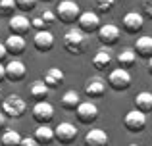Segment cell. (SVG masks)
<instances>
[{
  "label": "cell",
  "mask_w": 152,
  "mask_h": 146,
  "mask_svg": "<svg viewBox=\"0 0 152 146\" xmlns=\"http://www.w3.org/2000/svg\"><path fill=\"white\" fill-rule=\"evenodd\" d=\"M64 79H66V75H64V71L60 68H48L45 71V75H42V81H45V85L48 86V89H58L60 85L64 83Z\"/></svg>",
  "instance_id": "18"
},
{
  "label": "cell",
  "mask_w": 152,
  "mask_h": 146,
  "mask_svg": "<svg viewBox=\"0 0 152 146\" xmlns=\"http://www.w3.org/2000/svg\"><path fill=\"white\" fill-rule=\"evenodd\" d=\"M145 27V17L139 12H127L121 17V29L125 31L127 35H137L142 31Z\"/></svg>",
  "instance_id": "9"
},
{
  "label": "cell",
  "mask_w": 152,
  "mask_h": 146,
  "mask_svg": "<svg viewBox=\"0 0 152 146\" xmlns=\"http://www.w3.org/2000/svg\"><path fill=\"white\" fill-rule=\"evenodd\" d=\"M79 104H81V96H79L77 90H66L60 98V106L67 112H75Z\"/></svg>",
  "instance_id": "20"
},
{
  "label": "cell",
  "mask_w": 152,
  "mask_h": 146,
  "mask_svg": "<svg viewBox=\"0 0 152 146\" xmlns=\"http://www.w3.org/2000/svg\"><path fill=\"white\" fill-rule=\"evenodd\" d=\"M106 90V81L102 77H89L85 83V94L91 98H100Z\"/></svg>",
  "instance_id": "16"
},
{
  "label": "cell",
  "mask_w": 152,
  "mask_h": 146,
  "mask_svg": "<svg viewBox=\"0 0 152 146\" xmlns=\"http://www.w3.org/2000/svg\"><path fill=\"white\" fill-rule=\"evenodd\" d=\"M4 69H6V79H10V81H14V83L21 81V79L27 75L25 64H23L21 60H15V58L10 60L8 64H4Z\"/></svg>",
  "instance_id": "13"
},
{
  "label": "cell",
  "mask_w": 152,
  "mask_h": 146,
  "mask_svg": "<svg viewBox=\"0 0 152 146\" xmlns=\"http://www.w3.org/2000/svg\"><path fill=\"white\" fill-rule=\"evenodd\" d=\"M77 25L79 29L83 31V33H98V29H100V17H98L96 12H81V15H79L77 19Z\"/></svg>",
  "instance_id": "11"
},
{
  "label": "cell",
  "mask_w": 152,
  "mask_h": 146,
  "mask_svg": "<svg viewBox=\"0 0 152 146\" xmlns=\"http://www.w3.org/2000/svg\"><path fill=\"white\" fill-rule=\"evenodd\" d=\"M33 139L39 142V146L41 144H50L52 140H54V129L48 127V125H41V127H37L35 129V135H33Z\"/></svg>",
  "instance_id": "22"
},
{
  "label": "cell",
  "mask_w": 152,
  "mask_h": 146,
  "mask_svg": "<svg viewBox=\"0 0 152 146\" xmlns=\"http://www.w3.org/2000/svg\"><path fill=\"white\" fill-rule=\"evenodd\" d=\"M142 12H145V15L148 19H152V0H145V4H142Z\"/></svg>",
  "instance_id": "31"
},
{
  "label": "cell",
  "mask_w": 152,
  "mask_h": 146,
  "mask_svg": "<svg viewBox=\"0 0 152 146\" xmlns=\"http://www.w3.org/2000/svg\"><path fill=\"white\" fill-rule=\"evenodd\" d=\"M133 50H135V54H137L139 58H142V60L148 62L152 58V37L150 35H141V37H137Z\"/></svg>",
  "instance_id": "15"
},
{
  "label": "cell",
  "mask_w": 152,
  "mask_h": 146,
  "mask_svg": "<svg viewBox=\"0 0 152 146\" xmlns=\"http://www.w3.org/2000/svg\"><path fill=\"white\" fill-rule=\"evenodd\" d=\"M73 113H75V117H77L79 123L91 125V123H94V121H96V117H98V106L94 104V102L87 100V102H81Z\"/></svg>",
  "instance_id": "8"
},
{
  "label": "cell",
  "mask_w": 152,
  "mask_h": 146,
  "mask_svg": "<svg viewBox=\"0 0 152 146\" xmlns=\"http://www.w3.org/2000/svg\"><path fill=\"white\" fill-rule=\"evenodd\" d=\"M33 46L39 52H48L52 46H54V35H52V31H48V29L37 31L35 37H33Z\"/></svg>",
  "instance_id": "14"
},
{
  "label": "cell",
  "mask_w": 152,
  "mask_h": 146,
  "mask_svg": "<svg viewBox=\"0 0 152 146\" xmlns=\"http://www.w3.org/2000/svg\"><path fill=\"white\" fill-rule=\"evenodd\" d=\"M27 104L19 94H8L6 98L2 100V112L6 117H12V119H18L25 113Z\"/></svg>",
  "instance_id": "3"
},
{
  "label": "cell",
  "mask_w": 152,
  "mask_h": 146,
  "mask_svg": "<svg viewBox=\"0 0 152 146\" xmlns=\"http://www.w3.org/2000/svg\"><path fill=\"white\" fill-rule=\"evenodd\" d=\"M79 15H81V10H79V4L75 0H62L56 6V17L66 25L75 23L79 19Z\"/></svg>",
  "instance_id": "2"
},
{
  "label": "cell",
  "mask_w": 152,
  "mask_h": 146,
  "mask_svg": "<svg viewBox=\"0 0 152 146\" xmlns=\"http://www.w3.org/2000/svg\"><path fill=\"white\" fill-rule=\"evenodd\" d=\"M31 115L39 125H48L54 119V106L50 102L42 100V102H35V106L31 108Z\"/></svg>",
  "instance_id": "7"
},
{
  "label": "cell",
  "mask_w": 152,
  "mask_h": 146,
  "mask_svg": "<svg viewBox=\"0 0 152 146\" xmlns=\"http://www.w3.org/2000/svg\"><path fill=\"white\" fill-rule=\"evenodd\" d=\"M39 17L42 19V25H45V29H52V27L56 25V21H58V17H56V12H52V10H45Z\"/></svg>",
  "instance_id": "27"
},
{
  "label": "cell",
  "mask_w": 152,
  "mask_h": 146,
  "mask_svg": "<svg viewBox=\"0 0 152 146\" xmlns=\"http://www.w3.org/2000/svg\"><path fill=\"white\" fill-rule=\"evenodd\" d=\"M6 56H8V50H6V46H4V42H0V64L4 62Z\"/></svg>",
  "instance_id": "33"
},
{
  "label": "cell",
  "mask_w": 152,
  "mask_h": 146,
  "mask_svg": "<svg viewBox=\"0 0 152 146\" xmlns=\"http://www.w3.org/2000/svg\"><path fill=\"white\" fill-rule=\"evenodd\" d=\"M4 46H6L8 54H12V56H21L23 50H25V38H23L21 35H10V37L6 38V42H4Z\"/></svg>",
  "instance_id": "19"
},
{
  "label": "cell",
  "mask_w": 152,
  "mask_h": 146,
  "mask_svg": "<svg viewBox=\"0 0 152 146\" xmlns=\"http://www.w3.org/2000/svg\"><path fill=\"white\" fill-rule=\"evenodd\" d=\"M146 69H148V75H152V58L148 60V64H146Z\"/></svg>",
  "instance_id": "36"
},
{
  "label": "cell",
  "mask_w": 152,
  "mask_h": 146,
  "mask_svg": "<svg viewBox=\"0 0 152 146\" xmlns=\"http://www.w3.org/2000/svg\"><path fill=\"white\" fill-rule=\"evenodd\" d=\"M135 60H137V54H135L133 48H123L121 52L118 54V64H119V68H123V69H129L131 65L135 64Z\"/></svg>",
  "instance_id": "25"
},
{
  "label": "cell",
  "mask_w": 152,
  "mask_h": 146,
  "mask_svg": "<svg viewBox=\"0 0 152 146\" xmlns=\"http://www.w3.org/2000/svg\"><path fill=\"white\" fill-rule=\"evenodd\" d=\"M48 92H50V89L45 85V81H33L31 83V86H29V94L35 98L37 102H42V100H46V96H48Z\"/></svg>",
  "instance_id": "24"
},
{
  "label": "cell",
  "mask_w": 152,
  "mask_h": 146,
  "mask_svg": "<svg viewBox=\"0 0 152 146\" xmlns=\"http://www.w3.org/2000/svg\"><path fill=\"white\" fill-rule=\"evenodd\" d=\"M37 6V0H15V8H18L19 12H29L33 10V8Z\"/></svg>",
  "instance_id": "30"
},
{
  "label": "cell",
  "mask_w": 152,
  "mask_h": 146,
  "mask_svg": "<svg viewBox=\"0 0 152 146\" xmlns=\"http://www.w3.org/2000/svg\"><path fill=\"white\" fill-rule=\"evenodd\" d=\"M42 2H52V0H42Z\"/></svg>",
  "instance_id": "37"
},
{
  "label": "cell",
  "mask_w": 152,
  "mask_h": 146,
  "mask_svg": "<svg viewBox=\"0 0 152 146\" xmlns=\"http://www.w3.org/2000/svg\"><path fill=\"white\" fill-rule=\"evenodd\" d=\"M4 127H6V115L4 112H0V131H4Z\"/></svg>",
  "instance_id": "34"
},
{
  "label": "cell",
  "mask_w": 152,
  "mask_h": 146,
  "mask_svg": "<svg viewBox=\"0 0 152 146\" xmlns=\"http://www.w3.org/2000/svg\"><path fill=\"white\" fill-rule=\"evenodd\" d=\"M135 108L142 113L152 112V92H148V90L139 92L137 96H135Z\"/></svg>",
  "instance_id": "23"
},
{
  "label": "cell",
  "mask_w": 152,
  "mask_h": 146,
  "mask_svg": "<svg viewBox=\"0 0 152 146\" xmlns=\"http://www.w3.org/2000/svg\"><path fill=\"white\" fill-rule=\"evenodd\" d=\"M114 2L115 0H94V8L98 14H108L114 8Z\"/></svg>",
  "instance_id": "29"
},
{
  "label": "cell",
  "mask_w": 152,
  "mask_h": 146,
  "mask_svg": "<svg viewBox=\"0 0 152 146\" xmlns=\"http://www.w3.org/2000/svg\"><path fill=\"white\" fill-rule=\"evenodd\" d=\"M110 64H112L110 48H104L102 46V48L93 56V65H94V69H98V71H104V69L110 68Z\"/></svg>",
  "instance_id": "21"
},
{
  "label": "cell",
  "mask_w": 152,
  "mask_h": 146,
  "mask_svg": "<svg viewBox=\"0 0 152 146\" xmlns=\"http://www.w3.org/2000/svg\"><path fill=\"white\" fill-rule=\"evenodd\" d=\"M15 10V0H0V17H12Z\"/></svg>",
  "instance_id": "28"
},
{
  "label": "cell",
  "mask_w": 152,
  "mask_h": 146,
  "mask_svg": "<svg viewBox=\"0 0 152 146\" xmlns=\"http://www.w3.org/2000/svg\"><path fill=\"white\" fill-rule=\"evenodd\" d=\"M106 83H108V86H110L112 90H118V92L127 90L131 86V73H129V69H123V68L112 69Z\"/></svg>",
  "instance_id": "4"
},
{
  "label": "cell",
  "mask_w": 152,
  "mask_h": 146,
  "mask_svg": "<svg viewBox=\"0 0 152 146\" xmlns=\"http://www.w3.org/2000/svg\"><path fill=\"white\" fill-rule=\"evenodd\" d=\"M77 135H79L77 127L73 123H69V121H62V123H58L54 127V139L64 146H69L77 139Z\"/></svg>",
  "instance_id": "6"
},
{
  "label": "cell",
  "mask_w": 152,
  "mask_h": 146,
  "mask_svg": "<svg viewBox=\"0 0 152 146\" xmlns=\"http://www.w3.org/2000/svg\"><path fill=\"white\" fill-rule=\"evenodd\" d=\"M6 79V69H4V64H0V83Z\"/></svg>",
  "instance_id": "35"
},
{
  "label": "cell",
  "mask_w": 152,
  "mask_h": 146,
  "mask_svg": "<svg viewBox=\"0 0 152 146\" xmlns=\"http://www.w3.org/2000/svg\"><path fill=\"white\" fill-rule=\"evenodd\" d=\"M19 146H39V142L33 139V137H25V139H21V144Z\"/></svg>",
  "instance_id": "32"
},
{
  "label": "cell",
  "mask_w": 152,
  "mask_h": 146,
  "mask_svg": "<svg viewBox=\"0 0 152 146\" xmlns=\"http://www.w3.org/2000/svg\"><path fill=\"white\" fill-rule=\"evenodd\" d=\"M129 146H139V144H129Z\"/></svg>",
  "instance_id": "38"
},
{
  "label": "cell",
  "mask_w": 152,
  "mask_h": 146,
  "mask_svg": "<svg viewBox=\"0 0 152 146\" xmlns=\"http://www.w3.org/2000/svg\"><path fill=\"white\" fill-rule=\"evenodd\" d=\"M85 44H87V35L79 27H71L64 35V46H66V50L69 54H83Z\"/></svg>",
  "instance_id": "1"
},
{
  "label": "cell",
  "mask_w": 152,
  "mask_h": 146,
  "mask_svg": "<svg viewBox=\"0 0 152 146\" xmlns=\"http://www.w3.org/2000/svg\"><path fill=\"white\" fill-rule=\"evenodd\" d=\"M21 139H23V137L19 135L18 131H14V129H8V131L2 133L0 144H2V146H19V144H21Z\"/></svg>",
  "instance_id": "26"
},
{
  "label": "cell",
  "mask_w": 152,
  "mask_h": 146,
  "mask_svg": "<svg viewBox=\"0 0 152 146\" xmlns=\"http://www.w3.org/2000/svg\"><path fill=\"white\" fill-rule=\"evenodd\" d=\"M108 142H110V139H108L106 131H102V129H91V131H87L85 139H83L85 146H108Z\"/></svg>",
  "instance_id": "17"
},
{
  "label": "cell",
  "mask_w": 152,
  "mask_h": 146,
  "mask_svg": "<svg viewBox=\"0 0 152 146\" xmlns=\"http://www.w3.org/2000/svg\"><path fill=\"white\" fill-rule=\"evenodd\" d=\"M96 37H98V41H100V44L104 48H112V46H115L119 42L121 31H119V27L114 25V23H106V25H100Z\"/></svg>",
  "instance_id": "5"
},
{
  "label": "cell",
  "mask_w": 152,
  "mask_h": 146,
  "mask_svg": "<svg viewBox=\"0 0 152 146\" xmlns=\"http://www.w3.org/2000/svg\"><path fill=\"white\" fill-rule=\"evenodd\" d=\"M8 29L12 31V35H25L31 29V19L23 14H14L8 19Z\"/></svg>",
  "instance_id": "12"
},
{
  "label": "cell",
  "mask_w": 152,
  "mask_h": 146,
  "mask_svg": "<svg viewBox=\"0 0 152 146\" xmlns=\"http://www.w3.org/2000/svg\"><path fill=\"white\" fill-rule=\"evenodd\" d=\"M123 125H125L127 131H131V133H141L146 125V113L139 112L137 108L129 110V112L125 113V117H123Z\"/></svg>",
  "instance_id": "10"
}]
</instances>
